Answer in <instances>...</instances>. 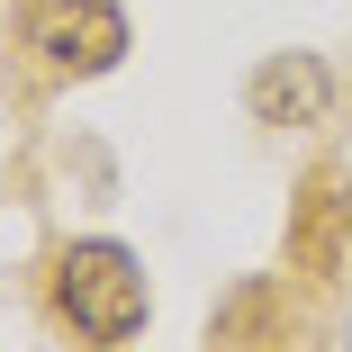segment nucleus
Here are the masks:
<instances>
[{
  "label": "nucleus",
  "mask_w": 352,
  "mask_h": 352,
  "mask_svg": "<svg viewBox=\"0 0 352 352\" xmlns=\"http://www.w3.org/2000/svg\"><path fill=\"white\" fill-rule=\"evenodd\" d=\"M289 262L307 280H334L352 262V172L343 163H316L289 199Z\"/></svg>",
  "instance_id": "obj_3"
},
{
  "label": "nucleus",
  "mask_w": 352,
  "mask_h": 352,
  "mask_svg": "<svg viewBox=\"0 0 352 352\" xmlns=\"http://www.w3.org/2000/svg\"><path fill=\"white\" fill-rule=\"evenodd\" d=\"M244 109H253V126H325L334 73L316 54H262L253 82H244Z\"/></svg>",
  "instance_id": "obj_4"
},
{
  "label": "nucleus",
  "mask_w": 352,
  "mask_h": 352,
  "mask_svg": "<svg viewBox=\"0 0 352 352\" xmlns=\"http://www.w3.org/2000/svg\"><path fill=\"white\" fill-rule=\"evenodd\" d=\"M145 271H135V253L126 244H73V253H63L54 262V316L63 325H73L91 352H118V343H135V334H145Z\"/></svg>",
  "instance_id": "obj_1"
},
{
  "label": "nucleus",
  "mask_w": 352,
  "mask_h": 352,
  "mask_svg": "<svg viewBox=\"0 0 352 352\" xmlns=\"http://www.w3.org/2000/svg\"><path fill=\"white\" fill-rule=\"evenodd\" d=\"M19 36L45 73H109L126 54V10L118 0H28Z\"/></svg>",
  "instance_id": "obj_2"
}]
</instances>
